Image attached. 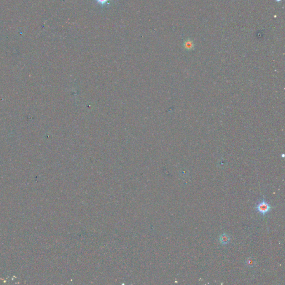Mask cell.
<instances>
[{"label":"cell","instance_id":"277c9868","mask_svg":"<svg viewBox=\"0 0 285 285\" xmlns=\"http://www.w3.org/2000/svg\"><path fill=\"white\" fill-rule=\"evenodd\" d=\"M96 3L101 6H105L110 0H95Z\"/></svg>","mask_w":285,"mask_h":285},{"label":"cell","instance_id":"8992f818","mask_svg":"<svg viewBox=\"0 0 285 285\" xmlns=\"http://www.w3.org/2000/svg\"><path fill=\"white\" fill-rule=\"evenodd\" d=\"M277 2H280L281 0H276Z\"/></svg>","mask_w":285,"mask_h":285},{"label":"cell","instance_id":"3957f363","mask_svg":"<svg viewBox=\"0 0 285 285\" xmlns=\"http://www.w3.org/2000/svg\"><path fill=\"white\" fill-rule=\"evenodd\" d=\"M183 46L186 50H191L194 48V44L191 40H187L184 42Z\"/></svg>","mask_w":285,"mask_h":285},{"label":"cell","instance_id":"5b68a950","mask_svg":"<svg viewBox=\"0 0 285 285\" xmlns=\"http://www.w3.org/2000/svg\"><path fill=\"white\" fill-rule=\"evenodd\" d=\"M246 264L249 267H253L255 265V262L254 261L253 259L251 258H248L246 261Z\"/></svg>","mask_w":285,"mask_h":285},{"label":"cell","instance_id":"7a4b0ae2","mask_svg":"<svg viewBox=\"0 0 285 285\" xmlns=\"http://www.w3.org/2000/svg\"><path fill=\"white\" fill-rule=\"evenodd\" d=\"M219 240H220V242L221 243V244L225 245V244H228V242H230V237L227 234L223 233L220 236Z\"/></svg>","mask_w":285,"mask_h":285},{"label":"cell","instance_id":"6da1fadb","mask_svg":"<svg viewBox=\"0 0 285 285\" xmlns=\"http://www.w3.org/2000/svg\"><path fill=\"white\" fill-rule=\"evenodd\" d=\"M271 206L264 200L260 202L256 207L257 211L262 215H265L268 213L271 210Z\"/></svg>","mask_w":285,"mask_h":285}]
</instances>
